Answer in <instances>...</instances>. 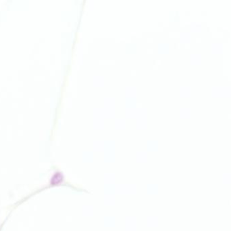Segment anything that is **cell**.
<instances>
[{
    "label": "cell",
    "mask_w": 231,
    "mask_h": 231,
    "mask_svg": "<svg viewBox=\"0 0 231 231\" xmlns=\"http://www.w3.org/2000/svg\"><path fill=\"white\" fill-rule=\"evenodd\" d=\"M63 181V176L62 174L59 173H56L55 175L53 176V178L51 179V184H53V185H57L58 184H60V183L62 182Z\"/></svg>",
    "instance_id": "1"
}]
</instances>
